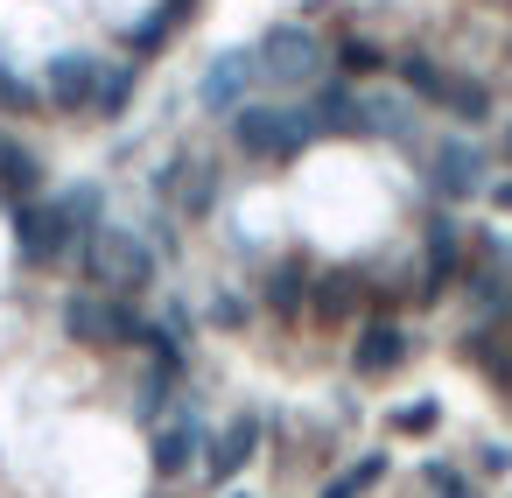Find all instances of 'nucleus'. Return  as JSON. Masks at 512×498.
<instances>
[{
	"label": "nucleus",
	"instance_id": "8",
	"mask_svg": "<svg viewBox=\"0 0 512 498\" xmlns=\"http://www.w3.org/2000/svg\"><path fill=\"white\" fill-rule=\"evenodd\" d=\"M148 463H155L162 484H169V477H190V470L204 463V428H197L190 407H169V414L155 421V435H148Z\"/></svg>",
	"mask_w": 512,
	"mask_h": 498
},
{
	"label": "nucleus",
	"instance_id": "16",
	"mask_svg": "<svg viewBox=\"0 0 512 498\" xmlns=\"http://www.w3.org/2000/svg\"><path fill=\"white\" fill-rule=\"evenodd\" d=\"M0 190H8V197H36L43 190V155L22 148L15 134H0Z\"/></svg>",
	"mask_w": 512,
	"mask_h": 498
},
{
	"label": "nucleus",
	"instance_id": "21",
	"mask_svg": "<svg viewBox=\"0 0 512 498\" xmlns=\"http://www.w3.org/2000/svg\"><path fill=\"white\" fill-rule=\"evenodd\" d=\"M379 484H386V449H372V456L344 463V470L323 484V498H365V491H379Z\"/></svg>",
	"mask_w": 512,
	"mask_h": 498
},
{
	"label": "nucleus",
	"instance_id": "19",
	"mask_svg": "<svg viewBox=\"0 0 512 498\" xmlns=\"http://www.w3.org/2000/svg\"><path fill=\"white\" fill-rule=\"evenodd\" d=\"M470 309H477V323H512V274H505V260L470 274Z\"/></svg>",
	"mask_w": 512,
	"mask_h": 498
},
{
	"label": "nucleus",
	"instance_id": "31",
	"mask_svg": "<svg viewBox=\"0 0 512 498\" xmlns=\"http://www.w3.org/2000/svg\"><path fill=\"white\" fill-rule=\"evenodd\" d=\"M225 498H246V491H225Z\"/></svg>",
	"mask_w": 512,
	"mask_h": 498
},
{
	"label": "nucleus",
	"instance_id": "7",
	"mask_svg": "<svg viewBox=\"0 0 512 498\" xmlns=\"http://www.w3.org/2000/svg\"><path fill=\"white\" fill-rule=\"evenodd\" d=\"M428 190H435L442 204H463V197H477V190H484V148H477L470 134H449V141H435V148H428Z\"/></svg>",
	"mask_w": 512,
	"mask_h": 498
},
{
	"label": "nucleus",
	"instance_id": "1",
	"mask_svg": "<svg viewBox=\"0 0 512 498\" xmlns=\"http://www.w3.org/2000/svg\"><path fill=\"white\" fill-rule=\"evenodd\" d=\"M57 323H64V337L85 344V351H141L148 330H155V323L134 309V295H113V288H92V281L64 295Z\"/></svg>",
	"mask_w": 512,
	"mask_h": 498
},
{
	"label": "nucleus",
	"instance_id": "30",
	"mask_svg": "<svg viewBox=\"0 0 512 498\" xmlns=\"http://www.w3.org/2000/svg\"><path fill=\"white\" fill-rule=\"evenodd\" d=\"M498 162H505V169H512V120H505V127H498Z\"/></svg>",
	"mask_w": 512,
	"mask_h": 498
},
{
	"label": "nucleus",
	"instance_id": "14",
	"mask_svg": "<svg viewBox=\"0 0 512 498\" xmlns=\"http://www.w3.org/2000/svg\"><path fill=\"white\" fill-rule=\"evenodd\" d=\"M155 197H169V204L190 211V218H204V211L218 204V183H211V169H204L197 155H176V162L155 176Z\"/></svg>",
	"mask_w": 512,
	"mask_h": 498
},
{
	"label": "nucleus",
	"instance_id": "22",
	"mask_svg": "<svg viewBox=\"0 0 512 498\" xmlns=\"http://www.w3.org/2000/svg\"><path fill=\"white\" fill-rule=\"evenodd\" d=\"M134 85H141V64H134V57H127V64H106V71H99V99H92V113H106V120L127 113Z\"/></svg>",
	"mask_w": 512,
	"mask_h": 498
},
{
	"label": "nucleus",
	"instance_id": "26",
	"mask_svg": "<svg viewBox=\"0 0 512 498\" xmlns=\"http://www.w3.org/2000/svg\"><path fill=\"white\" fill-rule=\"evenodd\" d=\"M421 484H428V498H470V477H463V470H449V463H428V470H421Z\"/></svg>",
	"mask_w": 512,
	"mask_h": 498
},
{
	"label": "nucleus",
	"instance_id": "3",
	"mask_svg": "<svg viewBox=\"0 0 512 498\" xmlns=\"http://www.w3.org/2000/svg\"><path fill=\"white\" fill-rule=\"evenodd\" d=\"M253 57H260V85H267L274 99L309 92V85H323V71H330V50H323V36H316L309 22H274V29H260Z\"/></svg>",
	"mask_w": 512,
	"mask_h": 498
},
{
	"label": "nucleus",
	"instance_id": "10",
	"mask_svg": "<svg viewBox=\"0 0 512 498\" xmlns=\"http://www.w3.org/2000/svg\"><path fill=\"white\" fill-rule=\"evenodd\" d=\"M253 85H260V57H253V43H246V50H218V57L204 64L197 99H204L211 113H239V106L253 99Z\"/></svg>",
	"mask_w": 512,
	"mask_h": 498
},
{
	"label": "nucleus",
	"instance_id": "11",
	"mask_svg": "<svg viewBox=\"0 0 512 498\" xmlns=\"http://www.w3.org/2000/svg\"><path fill=\"white\" fill-rule=\"evenodd\" d=\"M260 435H267L260 414H232L218 435H204V477H211V484H239L246 463L260 456Z\"/></svg>",
	"mask_w": 512,
	"mask_h": 498
},
{
	"label": "nucleus",
	"instance_id": "24",
	"mask_svg": "<svg viewBox=\"0 0 512 498\" xmlns=\"http://www.w3.org/2000/svg\"><path fill=\"white\" fill-rule=\"evenodd\" d=\"M36 106H43V85H29V78H15V64H8V57H0V113H8V120H15V113H36Z\"/></svg>",
	"mask_w": 512,
	"mask_h": 498
},
{
	"label": "nucleus",
	"instance_id": "4",
	"mask_svg": "<svg viewBox=\"0 0 512 498\" xmlns=\"http://www.w3.org/2000/svg\"><path fill=\"white\" fill-rule=\"evenodd\" d=\"M78 260H85V281L92 288H113V295H148V281H155V246L134 225H106L99 218L85 232Z\"/></svg>",
	"mask_w": 512,
	"mask_h": 498
},
{
	"label": "nucleus",
	"instance_id": "18",
	"mask_svg": "<svg viewBox=\"0 0 512 498\" xmlns=\"http://www.w3.org/2000/svg\"><path fill=\"white\" fill-rule=\"evenodd\" d=\"M491 85H477V78H463V71H449V92H442V120H456V127H484L491 120Z\"/></svg>",
	"mask_w": 512,
	"mask_h": 498
},
{
	"label": "nucleus",
	"instance_id": "27",
	"mask_svg": "<svg viewBox=\"0 0 512 498\" xmlns=\"http://www.w3.org/2000/svg\"><path fill=\"white\" fill-rule=\"evenodd\" d=\"M204 316H211V323H218V330H239V323H246V302H239V295H232V288H218V295H211V302H204Z\"/></svg>",
	"mask_w": 512,
	"mask_h": 498
},
{
	"label": "nucleus",
	"instance_id": "23",
	"mask_svg": "<svg viewBox=\"0 0 512 498\" xmlns=\"http://www.w3.org/2000/svg\"><path fill=\"white\" fill-rule=\"evenodd\" d=\"M330 64H337V71H344V78H372V71H386V64H393V57H386V50H379V43H372V36H344V43H337V50H330Z\"/></svg>",
	"mask_w": 512,
	"mask_h": 498
},
{
	"label": "nucleus",
	"instance_id": "12",
	"mask_svg": "<svg viewBox=\"0 0 512 498\" xmlns=\"http://www.w3.org/2000/svg\"><path fill=\"white\" fill-rule=\"evenodd\" d=\"M400 365H407V330H400L393 316L358 323V337H351V372H358V379H386V372H400Z\"/></svg>",
	"mask_w": 512,
	"mask_h": 498
},
{
	"label": "nucleus",
	"instance_id": "29",
	"mask_svg": "<svg viewBox=\"0 0 512 498\" xmlns=\"http://www.w3.org/2000/svg\"><path fill=\"white\" fill-rule=\"evenodd\" d=\"M491 204H498V211L512 218V183H491Z\"/></svg>",
	"mask_w": 512,
	"mask_h": 498
},
{
	"label": "nucleus",
	"instance_id": "9",
	"mask_svg": "<svg viewBox=\"0 0 512 498\" xmlns=\"http://www.w3.org/2000/svg\"><path fill=\"white\" fill-rule=\"evenodd\" d=\"M99 71H106V57H92V50H64V57H50V71H43V106H57V113H92V99H99Z\"/></svg>",
	"mask_w": 512,
	"mask_h": 498
},
{
	"label": "nucleus",
	"instance_id": "17",
	"mask_svg": "<svg viewBox=\"0 0 512 498\" xmlns=\"http://www.w3.org/2000/svg\"><path fill=\"white\" fill-rule=\"evenodd\" d=\"M393 71H400V85H407L421 106H442V92H449V64H442V57L407 50V57H393Z\"/></svg>",
	"mask_w": 512,
	"mask_h": 498
},
{
	"label": "nucleus",
	"instance_id": "15",
	"mask_svg": "<svg viewBox=\"0 0 512 498\" xmlns=\"http://www.w3.org/2000/svg\"><path fill=\"white\" fill-rule=\"evenodd\" d=\"M414 92H372L365 99V141H414Z\"/></svg>",
	"mask_w": 512,
	"mask_h": 498
},
{
	"label": "nucleus",
	"instance_id": "20",
	"mask_svg": "<svg viewBox=\"0 0 512 498\" xmlns=\"http://www.w3.org/2000/svg\"><path fill=\"white\" fill-rule=\"evenodd\" d=\"M260 302H267L274 316H295V309L309 302V274H302V260H281V267H267V281H260Z\"/></svg>",
	"mask_w": 512,
	"mask_h": 498
},
{
	"label": "nucleus",
	"instance_id": "25",
	"mask_svg": "<svg viewBox=\"0 0 512 498\" xmlns=\"http://www.w3.org/2000/svg\"><path fill=\"white\" fill-rule=\"evenodd\" d=\"M386 428H393V435H435V428H442V400H407V407L386 414Z\"/></svg>",
	"mask_w": 512,
	"mask_h": 498
},
{
	"label": "nucleus",
	"instance_id": "6",
	"mask_svg": "<svg viewBox=\"0 0 512 498\" xmlns=\"http://www.w3.org/2000/svg\"><path fill=\"white\" fill-rule=\"evenodd\" d=\"M463 253H470V232L449 211H435L428 232H421V288H414V302H442L463 281Z\"/></svg>",
	"mask_w": 512,
	"mask_h": 498
},
{
	"label": "nucleus",
	"instance_id": "2",
	"mask_svg": "<svg viewBox=\"0 0 512 498\" xmlns=\"http://www.w3.org/2000/svg\"><path fill=\"white\" fill-rule=\"evenodd\" d=\"M225 120H232V148L253 162H295V155H309V141H323L309 106H295V99H246Z\"/></svg>",
	"mask_w": 512,
	"mask_h": 498
},
{
	"label": "nucleus",
	"instance_id": "5",
	"mask_svg": "<svg viewBox=\"0 0 512 498\" xmlns=\"http://www.w3.org/2000/svg\"><path fill=\"white\" fill-rule=\"evenodd\" d=\"M85 246V225L71 218L64 197H15V253L29 267H64Z\"/></svg>",
	"mask_w": 512,
	"mask_h": 498
},
{
	"label": "nucleus",
	"instance_id": "28",
	"mask_svg": "<svg viewBox=\"0 0 512 498\" xmlns=\"http://www.w3.org/2000/svg\"><path fill=\"white\" fill-rule=\"evenodd\" d=\"M477 470H484V477H512V449H505V442H484V449H477Z\"/></svg>",
	"mask_w": 512,
	"mask_h": 498
},
{
	"label": "nucleus",
	"instance_id": "13",
	"mask_svg": "<svg viewBox=\"0 0 512 498\" xmlns=\"http://www.w3.org/2000/svg\"><path fill=\"white\" fill-rule=\"evenodd\" d=\"M309 120H316V134L365 141V99L351 92V78H337V85H309Z\"/></svg>",
	"mask_w": 512,
	"mask_h": 498
}]
</instances>
